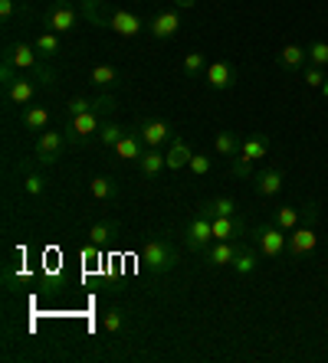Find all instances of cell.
I'll return each instance as SVG.
<instances>
[{
	"label": "cell",
	"instance_id": "1",
	"mask_svg": "<svg viewBox=\"0 0 328 363\" xmlns=\"http://www.w3.org/2000/svg\"><path fill=\"white\" fill-rule=\"evenodd\" d=\"M141 265H145L151 275H168V272L177 265V252H174L171 239H148L145 245H141Z\"/></svg>",
	"mask_w": 328,
	"mask_h": 363
},
{
	"label": "cell",
	"instance_id": "21",
	"mask_svg": "<svg viewBox=\"0 0 328 363\" xmlns=\"http://www.w3.org/2000/svg\"><path fill=\"white\" fill-rule=\"evenodd\" d=\"M276 62L283 69H302L305 62H309V50H305V46H299V43H289V46H283V50H279Z\"/></svg>",
	"mask_w": 328,
	"mask_h": 363
},
{
	"label": "cell",
	"instance_id": "23",
	"mask_svg": "<svg viewBox=\"0 0 328 363\" xmlns=\"http://www.w3.org/2000/svg\"><path fill=\"white\" fill-rule=\"evenodd\" d=\"M33 50L40 52V60H53L56 52L62 50V43H60V33H53V30H43V33L33 40Z\"/></svg>",
	"mask_w": 328,
	"mask_h": 363
},
{
	"label": "cell",
	"instance_id": "18",
	"mask_svg": "<svg viewBox=\"0 0 328 363\" xmlns=\"http://www.w3.org/2000/svg\"><path fill=\"white\" fill-rule=\"evenodd\" d=\"M7 60L13 62V69L26 72V69H36V66H40V52H36L33 46H26V43H17V46L7 52Z\"/></svg>",
	"mask_w": 328,
	"mask_h": 363
},
{
	"label": "cell",
	"instance_id": "27",
	"mask_svg": "<svg viewBox=\"0 0 328 363\" xmlns=\"http://www.w3.org/2000/svg\"><path fill=\"white\" fill-rule=\"evenodd\" d=\"M200 213H207L210 220H214V216H234L236 203L230 200V196H214V200H207L204 206H200Z\"/></svg>",
	"mask_w": 328,
	"mask_h": 363
},
{
	"label": "cell",
	"instance_id": "10",
	"mask_svg": "<svg viewBox=\"0 0 328 363\" xmlns=\"http://www.w3.org/2000/svg\"><path fill=\"white\" fill-rule=\"evenodd\" d=\"M204 79H207L210 89H217V92H226V89H234V85H236V69L230 66V62L217 60V62H210V66L204 69Z\"/></svg>",
	"mask_w": 328,
	"mask_h": 363
},
{
	"label": "cell",
	"instance_id": "2",
	"mask_svg": "<svg viewBox=\"0 0 328 363\" xmlns=\"http://www.w3.org/2000/svg\"><path fill=\"white\" fill-rule=\"evenodd\" d=\"M256 249L259 255H266V259H279L285 252V242H289V233L279 229L276 223H266V226H256Z\"/></svg>",
	"mask_w": 328,
	"mask_h": 363
},
{
	"label": "cell",
	"instance_id": "33",
	"mask_svg": "<svg viewBox=\"0 0 328 363\" xmlns=\"http://www.w3.org/2000/svg\"><path fill=\"white\" fill-rule=\"evenodd\" d=\"M181 69H184V76H200V72L207 69L204 52H187V56H184V62H181Z\"/></svg>",
	"mask_w": 328,
	"mask_h": 363
},
{
	"label": "cell",
	"instance_id": "30",
	"mask_svg": "<svg viewBox=\"0 0 328 363\" xmlns=\"http://www.w3.org/2000/svg\"><path fill=\"white\" fill-rule=\"evenodd\" d=\"M121 135H125V128L121 125H115V121H102V128H99V144L109 147V151H115V144L121 141Z\"/></svg>",
	"mask_w": 328,
	"mask_h": 363
},
{
	"label": "cell",
	"instance_id": "13",
	"mask_svg": "<svg viewBox=\"0 0 328 363\" xmlns=\"http://www.w3.org/2000/svg\"><path fill=\"white\" fill-rule=\"evenodd\" d=\"M283 167H263L256 170V177H253V186H256V196H276L283 194Z\"/></svg>",
	"mask_w": 328,
	"mask_h": 363
},
{
	"label": "cell",
	"instance_id": "8",
	"mask_svg": "<svg viewBox=\"0 0 328 363\" xmlns=\"http://www.w3.org/2000/svg\"><path fill=\"white\" fill-rule=\"evenodd\" d=\"M76 23H79V10L70 7V4H56L46 13V30H53V33H72Z\"/></svg>",
	"mask_w": 328,
	"mask_h": 363
},
{
	"label": "cell",
	"instance_id": "35",
	"mask_svg": "<svg viewBox=\"0 0 328 363\" xmlns=\"http://www.w3.org/2000/svg\"><path fill=\"white\" fill-rule=\"evenodd\" d=\"M305 50H309V62L312 66H322L325 69L328 66V43H309V46H305Z\"/></svg>",
	"mask_w": 328,
	"mask_h": 363
},
{
	"label": "cell",
	"instance_id": "6",
	"mask_svg": "<svg viewBox=\"0 0 328 363\" xmlns=\"http://www.w3.org/2000/svg\"><path fill=\"white\" fill-rule=\"evenodd\" d=\"M138 135L148 147H161V144H171L174 128L164 118H141L138 121Z\"/></svg>",
	"mask_w": 328,
	"mask_h": 363
},
{
	"label": "cell",
	"instance_id": "20",
	"mask_svg": "<svg viewBox=\"0 0 328 363\" xmlns=\"http://www.w3.org/2000/svg\"><path fill=\"white\" fill-rule=\"evenodd\" d=\"M7 99L13 101V105H30V101L36 99V82H30V79L17 76L13 82L7 85Z\"/></svg>",
	"mask_w": 328,
	"mask_h": 363
},
{
	"label": "cell",
	"instance_id": "7",
	"mask_svg": "<svg viewBox=\"0 0 328 363\" xmlns=\"http://www.w3.org/2000/svg\"><path fill=\"white\" fill-rule=\"evenodd\" d=\"M105 26L112 30V33H119V36H138L141 30H145V23H141V17L138 13H131V10H112L109 13V20H105Z\"/></svg>",
	"mask_w": 328,
	"mask_h": 363
},
{
	"label": "cell",
	"instance_id": "34",
	"mask_svg": "<svg viewBox=\"0 0 328 363\" xmlns=\"http://www.w3.org/2000/svg\"><path fill=\"white\" fill-rule=\"evenodd\" d=\"M230 174H234V177H240V180H253L256 177V170H253V164L250 161H243L240 154H236V157H230Z\"/></svg>",
	"mask_w": 328,
	"mask_h": 363
},
{
	"label": "cell",
	"instance_id": "41",
	"mask_svg": "<svg viewBox=\"0 0 328 363\" xmlns=\"http://www.w3.org/2000/svg\"><path fill=\"white\" fill-rule=\"evenodd\" d=\"M33 72H36V79H40V85H56V69L53 66H43V62H40Z\"/></svg>",
	"mask_w": 328,
	"mask_h": 363
},
{
	"label": "cell",
	"instance_id": "3",
	"mask_svg": "<svg viewBox=\"0 0 328 363\" xmlns=\"http://www.w3.org/2000/svg\"><path fill=\"white\" fill-rule=\"evenodd\" d=\"M210 242H214V220H210L207 213H197L187 223V229H184V245H187L190 252H204Z\"/></svg>",
	"mask_w": 328,
	"mask_h": 363
},
{
	"label": "cell",
	"instance_id": "5",
	"mask_svg": "<svg viewBox=\"0 0 328 363\" xmlns=\"http://www.w3.org/2000/svg\"><path fill=\"white\" fill-rule=\"evenodd\" d=\"M66 144H70V138L62 135V131H43V135L36 138V161L40 164H56L60 161V154L66 151Z\"/></svg>",
	"mask_w": 328,
	"mask_h": 363
},
{
	"label": "cell",
	"instance_id": "9",
	"mask_svg": "<svg viewBox=\"0 0 328 363\" xmlns=\"http://www.w3.org/2000/svg\"><path fill=\"white\" fill-rule=\"evenodd\" d=\"M148 30H151V36L155 40H171V36H177V30H181V10H161V13H155L151 17V23H148Z\"/></svg>",
	"mask_w": 328,
	"mask_h": 363
},
{
	"label": "cell",
	"instance_id": "14",
	"mask_svg": "<svg viewBox=\"0 0 328 363\" xmlns=\"http://www.w3.org/2000/svg\"><path fill=\"white\" fill-rule=\"evenodd\" d=\"M236 252H240L236 242H210L207 249H204V262H207L210 269H224V265H234Z\"/></svg>",
	"mask_w": 328,
	"mask_h": 363
},
{
	"label": "cell",
	"instance_id": "39",
	"mask_svg": "<svg viewBox=\"0 0 328 363\" xmlns=\"http://www.w3.org/2000/svg\"><path fill=\"white\" fill-rule=\"evenodd\" d=\"M121 321H125V318H121L119 308H109V311L102 314V328L109 330V334H119V330H121Z\"/></svg>",
	"mask_w": 328,
	"mask_h": 363
},
{
	"label": "cell",
	"instance_id": "17",
	"mask_svg": "<svg viewBox=\"0 0 328 363\" xmlns=\"http://www.w3.org/2000/svg\"><path fill=\"white\" fill-rule=\"evenodd\" d=\"M266 154H269V135H263V131H256V135L243 138V144H240V157H243V161L256 164V161H263Z\"/></svg>",
	"mask_w": 328,
	"mask_h": 363
},
{
	"label": "cell",
	"instance_id": "16",
	"mask_svg": "<svg viewBox=\"0 0 328 363\" xmlns=\"http://www.w3.org/2000/svg\"><path fill=\"white\" fill-rule=\"evenodd\" d=\"M246 233L236 216H214V242H236Z\"/></svg>",
	"mask_w": 328,
	"mask_h": 363
},
{
	"label": "cell",
	"instance_id": "4",
	"mask_svg": "<svg viewBox=\"0 0 328 363\" xmlns=\"http://www.w3.org/2000/svg\"><path fill=\"white\" fill-rule=\"evenodd\" d=\"M99 128H102V115H99V111L92 108V111H82V115L70 118L62 131H66L70 144H82V141H89V138H92L95 131H99Z\"/></svg>",
	"mask_w": 328,
	"mask_h": 363
},
{
	"label": "cell",
	"instance_id": "15",
	"mask_svg": "<svg viewBox=\"0 0 328 363\" xmlns=\"http://www.w3.org/2000/svg\"><path fill=\"white\" fill-rule=\"evenodd\" d=\"M190 157H194V151H190L187 138L174 135L171 144H168V151H164V161H168V170H181L190 164Z\"/></svg>",
	"mask_w": 328,
	"mask_h": 363
},
{
	"label": "cell",
	"instance_id": "32",
	"mask_svg": "<svg viewBox=\"0 0 328 363\" xmlns=\"http://www.w3.org/2000/svg\"><path fill=\"white\" fill-rule=\"evenodd\" d=\"M89 194H92L95 200H112V196H115V184L109 177H95L92 184H89Z\"/></svg>",
	"mask_w": 328,
	"mask_h": 363
},
{
	"label": "cell",
	"instance_id": "28",
	"mask_svg": "<svg viewBox=\"0 0 328 363\" xmlns=\"http://www.w3.org/2000/svg\"><path fill=\"white\" fill-rule=\"evenodd\" d=\"M299 220H302V210H295V206H279V210L273 213V223H276L279 229H285V233H293V229L299 226Z\"/></svg>",
	"mask_w": 328,
	"mask_h": 363
},
{
	"label": "cell",
	"instance_id": "19",
	"mask_svg": "<svg viewBox=\"0 0 328 363\" xmlns=\"http://www.w3.org/2000/svg\"><path fill=\"white\" fill-rule=\"evenodd\" d=\"M115 236H119V223L115 220H99L89 226V242L99 245V249H105L109 242H115Z\"/></svg>",
	"mask_w": 328,
	"mask_h": 363
},
{
	"label": "cell",
	"instance_id": "36",
	"mask_svg": "<svg viewBox=\"0 0 328 363\" xmlns=\"http://www.w3.org/2000/svg\"><path fill=\"white\" fill-rule=\"evenodd\" d=\"M302 79H305V85H309V89H322V85H325V69H322V66H312V62H309V66H305V72H302Z\"/></svg>",
	"mask_w": 328,
	"mask_h": 363
},
{
	"label": "cell",
	"instance_id": "11",
	"mask_svg": "<svg viewBox=\"0 0 328 363\" xmlns=\"http://www.w3.org/2000/svg\"><path fill=\"white\" fill-rule=\"evenodd\" d=\"M145 151H148V144L141 141L138 128H129V131L121 135V141L115 144V154H119L121 161H129V164H138L141 157H145Z\"/></svg>",
	"mask_w": 328,
	"mask_h": 363
},
{
	"label": "cell",
	"instance_id": "29",
	"mask_svg": "<svg viewBox=\"0 0 328 363\" xmlns=\"http://www.w3.org/2000/svg\"><path fill=\"white\" fill-rule=\"evenodd\" d=\"M50 125V108L46 105H33V108L23 111V128H30V131H40V128Z\"/></svg>",
	"mask_w": 328,
	"mask_h": 363
},
{
	"label": "cell",
	"instance_id": "40",
	"mask_svg": "<svg viewBox=\"0 0 328 363\" xmlns=\"http://www.w3.org/2000/svg\"><path fill=\"white\" fill-rule=\"evenodd\" d=\"M82 111H92V99H72L70 105H66V115H70V118H76Z\"/></svg>",
	"mask_w": 328,
	"mask_h": 363
},
{
	"label": "cell",
	"instance_id": "38",
	"mask_svg": "<svg viewBox=\"0 0 328 363\" xmlns=\"http://www.w3.org/2000/svg\"><path fill=\"white\" fill-rule=\"evenodd\" d=\"M92 108L99 111V115H109V111L115 108V95L109 92V89H102V92H99V95L92 99Z\"/></svg>",
	"mask_w": 328,
	"mask_h": 363
},
{
	"label": "cell",
	"instance_id": "31",
	"mask_svg": "<svg viewBox=\"0 0 328 363\" xmlns=\"http://www.w3.org/2000/svg\"><path fill=\"white\" fill-rule=\"evenodd\" d=\"M23 194L26 196H43L46 194V177H43V174L30 170V174L23 177Z\"/></svg>",
	"mask_w": 328,
	"mask_h": 363
},
{
	"label": "cell",
	"instance_id": "25",
	"mask_svg": "<svg viewBox=\"0 0 328 363\" xmlns=\"http://www.w3.org/2000/svg\"><path fill=\"white\" fill-rule=\"evenodd\" d=\"M92 85L95 89H115L119 85V69L109 66V62H99V66H92Z\"/></svg>",
	"mask_w": 328,
	"mask_h": 363
},
{
	"label": "cell",
	"instance_id": "26",
	"mask_svg": "<svg viewBox=\"0 0 328 363\" xmlns=\"http://www.w3.org/2000/svg\"><path fill=\"white\" fill-rule=\"evenodd\" d=\"M240 138L234 135V131H220V135L214 138V151L220 154V157H226V161H230V157H236V154H240Z\"/></svg>",
	"mask_w": 328,
	"mask_h": 363
},
{
	"label": "cell",
	"instance_id": "37",
	"mask_svg": "<svg viewBox=\"0 0 328 363\" xmlns=\"http://www.w3.org/2000/svg\"><path fill=\"white\" fill-rule=\"evenodd\" d=\"M210 167H214V161H210L207 154H194L187 164V170L194 174V177H204V174H210Z\"/></svg>",
	"mask_w": 328,
	"mask_h": 363
},
{
	"label": "cell",
	"instance_id": "44",
	"mask_svg": "<svg viewBox=\"0 0 328 363\" xmlns=\"http://www.w3.org/2000/svg\"><path fill=\"white\" fill-rule=\"evenodd\" d=\"M319 92H322V99H328V79H325V85H322Z\"/></svg>",
	"mask_w": 328,
	"mask_h": 363
},
{
	"label": "cell",
	"instance_id": "42",
	"mask_svg": "<svg viewBox=\"0 0 328 363\" xmlns=\"http://www.w3.org/2000/svg\"><path fill=\"white\" fill-rule=\"evenodd\" d=\"M13 13H17V0H0V20H4V23H10V20H13Z\"/></svg>",
	"mask_w": 328,
	"mask_h": 363
},
{
	"label": "cell",
	"instance_id": "43",
	"mask_svg": "<svg viewBox=\"0 0 328 363\" xmlns=\"http://www.w3.org/2000/svg\"><path fill=\"white\" fill-rule=\"evenodd\" d=\"M194 4H197V0H174V7H177V10H190Z\"/></svg>",
	"mask_w": 328,
	"mask_h": 363
},
{
	"label": "cell",
	"instance_id": "12",
	"mask_svg": "<svg viewBox=\"0 0 328 363\" xmlns=\"http://www.w3.org/2000/svg\"><path fill=\"white\" fill-rule=\"evenodd\" d=\"M315 242H319V236H315V229L309 226H295L293 233H289V242H285V252L293 255V259H299V255H309L312 249H315Z\"/></svg>",
	"mask_w": 328,
	"mask_h": 363
},
{
	"label": "cell",
	"instance_id": "24",
	"mask_svg": "<svg viewBox=\"0 0 328 363\" xmlns=\"http://www.w3.org/2000/svg\"><path fill=\"white\" fill-rule=\"evenodd\" d=\"M138 167H141V174H145V177L155 180L158 174H161V170H168V161H164V154L158 151V147H148L145 157L138 161Z\"/></svg>",
	"mask_w": 328,
	"mask_h": 363
},
{
	"label": "cell",
	"instance_id": "22",
	"mask_svg": "<svg viewBox=\"0 0 328 363\" xmlns=\"http://www.w3.org/2000/svg\"><path fill=\"white\" fill-rule=\"evenodd\" d=\"M259 265V249H253V245H240V252H236L234 265L230 269L236 272V275H253Z\"/></svg>",
	"mask_w": 328,
	"mask_h": 363
}]
</instances>
